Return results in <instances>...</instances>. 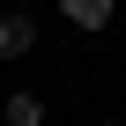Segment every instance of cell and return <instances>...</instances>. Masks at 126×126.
Here are the masks:
<instances>
[{
  "mask_svg": "<svg viewBox=\"0 0 126 126\" xmlns=\"http://www.w3.org/2000/svg\"><path fill=\"white\" fill-rule=\"evenodd\" d=\"M37 45V15L30 8H8V15H0V59H22Z\"/></svg>",
  "mask_w": 126,
  "mask_h": 126,
  "instance_id": "cell-1",
  "label": "cell"
},
{
  "mask_svg": "<svg viewBox=\"0 0 126 126\" xmlns=\"http://www.w3.org/2000/svg\"><path fill=\"white\" fill-rule=\"evenodd\" d=\"M59 15H67L74 30H111V15H119V0H59Z\"/></svg>",
  "mask_w": 126,
  "mask_h": 126,
  "instance_id": "cell-2",
  "label": "cell"
},
{
  "mask_svg": "<svg viewBox=\"0 0 126 126\" xmlns=\"http://www.w3.org/2000/svg\"><path fill=\"white\" fill-rule=\"evenodd\" d=\"M0 126H45V96L37 89H15L8 104H0Z\"/></svg>",
  "mask_w": 126,
  "mask_h": 126,
  "instance_id": "cell-3",
  "label": "cell"
},
{
  "mask_svg": "<svg viewBox=\"0 0 126 126\" xmlns=\"http://www.w3.org/2000/svg\"><path fill=\"white\" fill-rule=\"evenodd\" d=\"M104 126H126V119H104Z\"/></svg>",
  "mask_w": 126,
  "mask_h": 126,
  "instance_id": "cell-4",
  "label": "cell"
}]
</instances>
